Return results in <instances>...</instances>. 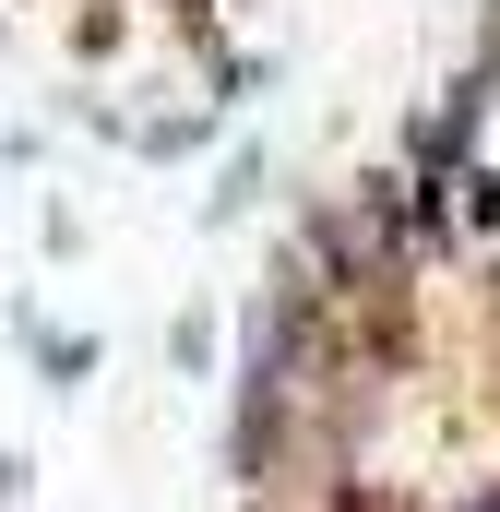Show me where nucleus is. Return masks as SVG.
Here are the masks:
<instances>
[{
	"instance_id": "1",
	"label": "nucleus",
	"mask_w": 500,
	"mask_h": 512,
	"mask_svg": "<svg viewBox=\"0 0 500 512\" xmlns=\"http://www.w3.org/2000/svg\"><path fill=\"white\" fill-rule=\"evenodd\" d=\"M489 72H500V60H489ZM489 72H465V84H453V108H429V120H417V191H453V167L477 155V120H489Z\"/></svg>"
}]
</instances>
